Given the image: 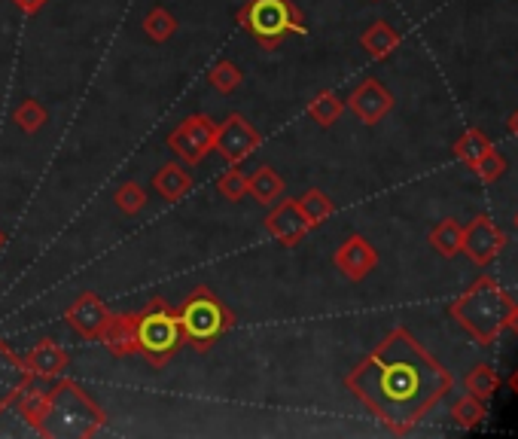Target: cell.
<instances>
[{
	"instance_id": "ac0fdd59",
	"label": "cell",
	"mask_w": 518,
	"mask_h": 439,
	"mask_svg": "<svg viewBox=\"0 0 518 439\" xmlns=\"http://www.w3.org/2000/svg\"><path fill=\"white\" fill-rule=\"evenodd\" d=\"M104 348L113 354V357H132L138 354V345H135V315H113L104 336H101Z\"/></svg>"
},
{
	"instance_id": "1f68e13d",
	"label": "cell",
	"mask_w": 518,
	"mask_h": 439,
	"mask_svg": "<svg viewBox=\"0 0 518 439\" xmlns=\"http://www.w3.org/2000/svg\"><path fill=\"white\" fill-rule=\"evenodd\" d=\"M10 4H16L25 16H37L49 4V0H10Z\"/></svg>"
},
{
	"instance_id": "4dcf8cb0",
	"label": "cell",
	"mask_w": 518,
	"mask_h": 439,
	"mask_svg": "<svg viewBox=\"0 0 518 439\" xmlns=\"http://www.w3.org/2000/svg\"><path fill=\"white\" fill-rule=\"evenodd\" d=\"M473 171H476V177H479L482 183H494V180H500V177L506 174V159H503L497 150H488V153L473 165Z\"/></svg>"
},
{
	"instance_id": "f546056e",
	"label": "cell",
	"mask_w": 518,
	"mask_h": 439,
	"mask_svg": "<svg viewBox=\"0 0 518 439\" xmlns=\"http://www.w3.org/2000/svg\"><path fill=\"white\" fill-rule=\"evenodd\" d=\"M217 193L226 202H241L247 196V174L238 165H229V171L217 180Z\"/></svg>"
},
{
	"instance_id": "5b68a950",
	"label": "cell",
	"mask_w": 518,
	"mask_h": 439,
	"mask_svg": "<svg viewBox=\"0 0 518 439\" xmlns=\"http://www.w3.org/2000/svg\"><path fill=\"white\" fill-rule=\"evenodd\" d=\"M235 19L263 49H278L287 37L305 34V16L293 0H247Z\"/></svg>"
},
{
	"instance_id": "44dd1931",
	"label": "cell",
	"mask_w": 518,
	"mask_h": 439,
	"mask_svg": "<svg viewBox=\"0 0 518 439\" xmlns=\"http://www.w3.org/2000/svg\"><path fill=\"white\" fill-rule=\"evenodd\" d=\"M296 205H299V211H302V217H305V223L311 229L320 226V223H327L336 214V202L327 193H323V190H305L296 199Z\"/></svg>"
},
{
	"instance_id": "d6a6232c",
	"label": "cell",
	"mask_w": 518,
	"mask_h": 439,
	"mask_svg": "<svg viewBox=\"0 0 518 439\" xmlns=\"http://www.w3.org/2000/svg\"><path fill=\"white\" fill-rule=\"evenodd\" d=\"M506 327L518 336V302L512 305V311H509V318H506Z\"/></svg>"
},
{
	"instance_id": "4fadbf2b",
	"label": "cell",
	"mask_w": 518,
	"mask_h": 439,
	"mask_svg": "<svg viewBox=\"0 0 518 439\" xmlns=\"http://www.w3.org/2000/svg\"><path fill=\"white\" fill-rule=\"evenodd\" d=\"M263 223H266V232H269L272 238H278L281 244H287V247H296V244L308 235V229H311V226L305 223V217H302L296 199H281V202L269 211V217H266Z\"/></svg>"
},
{
	"instance_id": "d6986e66",
	"label": "cell",
	"mask_w": 518,
	"mask_h": 439,
	"mask_svg": "<svg viewBox=\"0 0 518 439\" xmlns=\"http://www.w3.org/2000/svg\"><path fill=\"white\" fill-rule=\"evenodd\" d=\"M360 46H363L366 55H372L375 61H381V58H387L391 52H397V46H400V31H397L391 22L378 19V22H372V25L360 34Z\"/></svg>"
},
{
	"instance_id": "5bb4252c",
	"label": "cell",
	"mask_w": 518,
	"mask_h": 439,
	"mask_svg": "<svg viewBox=\"0 0 518 439\" xmlns=\"http://www.w3.org/2000/svg\"><path fill=\"white\" fill-rule=\"evenodd\" d=\"M28 385H31V372L25 360H19L10 351V345L0 339V412H7Z\"/></svg>"
},
{
	"instance_id": "ba28073f",
	"label": "cell",
	"mask_w": 518,
	"mask_h": 439,
	"mask_svg": "<svg viewBox=\"0 0 518 439\" xmlns=\"http://www.w3.org/2000/svg\"><path fill=\"white\" fill-rule=\"evenodd\" d=\"M259 147H263V135H259L256 125L241 116L232 113L217 125V135H214V153L229 162V165H241L247 156H253Z\"/></svg>"
},
{
	"instance_id": "8fae6325",
	"label": "cell",
	"mask_w": 518,
	"mask_h": 439,
	"mask_svg": "<svg viewBox=\"0 0 518 439\" xmlns=\"http://www.w3.org/2000/svg\"><path fill=\"white\" fill-rule=\"evenodd\" d=\"M333 263H336V269L348 281H363L378 266V250H375V244L366 235H348L339 244Z\"/></svg>"
},
{
	"instance_id": "7a4b0ae2",
	"label": "cell",
	"mask_w": 518,
	"mask_h": 439,
	"mask_svg": "<svg viewBox=\"0 0 518 439\" xmlns=\"http://www.w3.org/2000/svg\"><path fill=\"white\" fill-rule=\"evenodd\" d=\"M16 403L40 436H92L107 424L104 409L71 379L55 382L52 391H34L28 385Z\"/></svg>"
},
{
	"instance_id": "30bf717a",
	"label": "cell",
	"mask_w": 518,
	"mask_h": 439,
	"mask_svg": "<svg viewBox=\"0 0 518 439\" xmlns=\"http://www.w3.org/2000/svg\"><path fill=\"white\" fill-rule=\"evenodd\" d=\"M506 247V235L497 229V223L491 217H476L473 223L464 226V244H461V254H467L476 266H491L500 250Z\"/></svg>"
},
{
	"instance_id": "603a6c76",
	"label": "cell",
	"mask_w": 518,
	"mask_h": 439,
	"mask_svg": "<svg viewBox=\"0 0 518 439\" xmlns=\"http://www.w3.org/2000/svg\"><path fill=\"white\" fill-rule=\"evenodd\" d=\"M342 110H345V101L336 92H317L308 101V116L320 125V129H330V125H336Z\"/></svg>"
},
{
	"instance_id": "7c38bea8",
	"label": "cell",
	"mask_w": 518,
	"mask_h": 439,
	"mask_svg": "<svg viewBox=\"0 0 518 439\" xmlns=\"http://www.w3.org/2000/svg\"><path fill=\"white\" fill-rule=\"evenodd\" d=\"M348 107H351V113H354L363 125H378L387 113L394 110V95L387 92L384 83H378L375 77H369V80H363V83L351 92Z\"/></svg>"
},
{
	"instance_id": "52a82bcc",
	"label": "cell",
	"mask_w": 518,
	"mask_h": 439,
	"mask_svg": "<svg viewBox=\"0 0 518 439\" xmlns=\"http://www.w3.org/2000/svg\"><path fill=\"white\" fill-rule=\"evenodd\" d=\"M214 135H217V122L208 113H192L165 138V144L168 150H174V156L183 165L196 168L214 150Z\"/></svg>"
},
{
	"instance_id": "9c48e42d",
	"label": "cell",
	"mask_w": 518,
	"mask_h": 439,
	"mask_svg": "<svg viewBox=\"0 0 518 439\" xmlns=\"http://www.w3.org/2000/svg\"><path fill=\"white\" fill-rule=\"evenodd\" d=\"M110 318H113L110 308H107L104 299H101L98 293H92V290H83V293L68 305V311H64V321H68V327H71L77 336L89 339V342H101V336H104Z\"/></svg>"
},
{
	"instance_id": "f1b7e54d",
	"label": "cell",
	"mask_w": 518,
	"mask_h": 439,
	"mask_svg": "<svg viewBox=\"0 0 518 439\" xmlns=\"http://www.w3.org/2000/svg\"><path fill=\"white\" fill-rule=\"evenodd\" d=\"M113 202H116V208H119L125 217H135V214H141V211H144V205H147V193H144V186H141L138 180H125V183L119 186V190H116Z\"/></svg>"
},
{
	"instance_id": "484cf974",
	"label": "cell",
	"mask_w": 518,
	"mask_h": 439,
	"mask_svg": "<svg viewBox=\"0 0 518 439\" xmlns=\"http://www.w3.org/2000/svg\"><path fill=\"white\" fill-rule=\"evenodd\" d=\"M177 19L165 10V7H153L147 16H144V34L153 40V43H165L177 34Z\"/></svg>"
},
{
	"instance_id": "e575fe53",
	"label": "cell",
	"mask_w": 518,
	"mask_h": 439,
	"mask_svg": "<svg viewBox=\"0 0 518 439\" xmlns=\"http://www.w3.org/2000/svg\"><path fill=\"white\" fill-rule=\"evenodd\" d=\"M509 132H512V135L518 138V110H515V113L509 116Z\"/></svg>"
},
{
	"instance_id": "836d02e7",
	"label": "cell",
	"mask_w": 518,
	"mask_h": 439,
	"mask_svg": "<svg viewBox=\"0 0 518 439\" xmlns=\"http://www.w3.org/2000/svg\"><path fill=\"white\" fill-rule=\"evenodd\" d=\"M506 385H509V391H512V394L518 397V369H515V372L509 375V382H506Z\"/></svg>"
},
{
	"instance_id": "2e32d148",
	"label": "cell",
	"mask_w": 518,
	"mask_h": 439,
	"mask_svg": "<svg viewBox=\"0 0 518 439\" xmlns=\"http://www.w3.org/2000/svg\"><path fill=\"white\" fill-rule=\"evenodd\" d=\"M284 190H287V183L284 177L272 168V165H259L250 177H247V193L253 196L256 205H263V208H272L284 199Z\"/></svg>"
},
{
	"instance_id": "d4e9b609",
	"label": "cell",
	"mask_w": 518,
	"mask_h": 439,
	"mask_svg": "<svg viewBox=\"0 0 518 439\" xmlns=\"http://www.w3.org/2000/svg\"><path fill=\"white\" fill-rule=\"evenodd\" d=\"M451 418H455V424L461 430H476L485 418H488V409H485V400L467 394L455 403V409H451Z\"/></svg>"
},
{
	"instance_id": "8d00e7d4",
	"label": "cell",
	"mask_w": 518,
	"mask_h": 439,
	"mask_svg": "<svg viewBox=\"0 0 518 439\" xmlns=\"http://www.w3.org/2000/svg\"><path fill=\"white\" fill-rule=\"evenodd\" d=\"M515 229H518V214H515Z\"/></svg>"
},
{
	"instance_id": "7402d4cb",
	"label": "cell",
	"mask_w": 518,
	"mask_h": 439,
	"mask_svg": "<svg viewBox=\"0 0 518 439\" xmlns=\"http://www.w3.org/2000/svg\"><path fill=\"white\" fill-rule=\"evenodd\" d=\"M488 150H494V144H491V138H488L482 129H467V132L455 141V147H451L455 159H458L461 165H467V168H473Z\"/></svg>"
},
{
	"instance_id": "83f0119b",
	"label": "cell",
	"mask_w": 518,
	"mask_h": 439,
	"mask_svg": "<svg viewBox=\"0 0 518 439\" xmlns=\"http://www.w3.org/2000/svg\"><path fill=\"white\" fill-rule=\"evenodd\" d=\"M241 80H244L241 68L235 65V61H229V58H220L217 65L208 71V83H211L220 95H232V92L241 86Z\"/></svg>"
},
{
	"instance_id": "d590c367",
	"label": "cell",
	"mask_w": 518,
	"mask_h": 439,
	"mask_svg": "<svg viewBox=\"0 0 518 439\" xmlns=\"http://www.w3.org/2000/svg\"><path fill=\"white\" fill-rule=\"evenodd\" d=\"M4 241H7V235H4V232H0V247H4Z\"/></svg>"
},
{
	"instance_id": "8992f818",
	"label": "cell",
	"mask_w": 518,
	"mask_h": 439,
	"mask_svg": "<svg viewBox=\"0 0 518 439\" xmlns=\"http://www.w3.org/2000/svg\"><path fill=\"white\" fill-rule=\"evenodd\" d=\"M135 345L138 354L156 369H162L180 351V345H186L177 311L162 296L150 299L141 315H135Z\"/></svg>"
},
{
	"instance_id": "ffe728a7",
	"label": "cell",
	"mask_w": 518,
	"mask_h": 439,
	"mask_svg": "<svg viewBox=\"0 0 518 439\" xmlns=\"http://www.w3.org/2000/svg\"><path fill=\"white\" fill-rule=\"evenodd\" d=\"M461 244H464V226L455 220H439L430 229V247L445 260H455L461 254Z\"/></svg>"
},
{
	"instance_id": "6da1fadb",
	"label": "cell",
	"mask_w": 518,
	"mask_h": 439,
	"mask_svg": "<svg viewBox=\"0 0 518 439\" xmlns=\"http://www.w3.org/2000/svg\"><path fill=\"white\" fill-rule=\"evenodd\" d=\"M345 388L403 436L451 394L455 379L406 327H397L345 375Z\"/></svg>"
},
{
	"instance_id": "4316f807",
	"label": "cell",
	"mask_w": 518,
	"mask_h": 439,
	"mask_svg": "<svg viewBox=\"0 0 518 439\" xmlns=\"http://www.w3.org/2000/svg\"><path fill=\"white\" fill-rule=\"evenodd\" d=\"M13 119H16V125L25 132V135H37L43 125H46V119H49V113H46V107L37 101V98H25L16 110H13Z\"/></svg>"
},
{
	"instance_id": "3957f363",
	"label": "cell",
	"mask_w": 518,
	"mask_h": 439,
	"mask_svg": "<svg viewBox=\"0 0 518 439\" xmlns=\"http://www.w3.org/2000/svg\"><path fill=\"white\" fill-rule=\"evenodd\" d=\"M512 305L515 299L491 275H482L467 287V293L455 299V305L448 311L479 345H494L497 336L506 330V318Z\"/></svg>"
},
{
	"instance_id": "9a60e30c",
	"label": "cell",
	"mask_w": 518,
	"mask_h": 439,
	"mask_svg": "<svg viewBox=\"0 0 518 439\" xmlns=\"http://www.w3.org/2000/svg\"><path fill=\"white\" fill-rule=\"evenodd\" d=\"M68 363H71V354L49 339H40L25 357V366L34 379H58V375L68 369Z\"/></svg>"
},
{
	"instance_id": "cb8c5ba5",
	"label": "cell",
	"mask_w": 518,
	"mask_h": 439,
	"mask_svg": "<svg viewBox=\"0 0 518 439\" xmlns=\"http://www.w3.org/2000/svg\"><path fill=\"white\" fill-rule=\"evenodd\" d=\"M464 388H467V394H473V397H479V400H485V403H488V400L497 394V388H500V375L494 372V366H488V363H476V366L467 372Z\"/></svg>"
},
{
	"instance_id": "e0dca14e",
	"label": "cell",
	"mask_w": 518,
	"mask_h": 439,
	"mask_svg": "<svg viewBox=\"0 0 518 439\" xmlns=\"http://www.w3.org/2000/svg\"><path fill=\"white\" fill-rule=\"evenodd\" d=\"M153 190H156L165 202H180V199L192 190L189 165H183V162H165V165L153 174Z\"/></svg>"
},
{
	"instance_id": "277c9868",
	"label": "cell",
	"mask_w": 518,
	"mask_h": 439,
	"mask_svg": "<svg viewBox=\"0 0 518 439\" xmlns=\"http://www.w3.org/2000/svg\"><path fill=\"white\" fill-rule=\"evenodd\" d=\"M177 321L183 330V342L199 354L211 351L235 327L232 308L205 284L183 299V305L177 308Z\"/></svg>"
}]
</instances>
